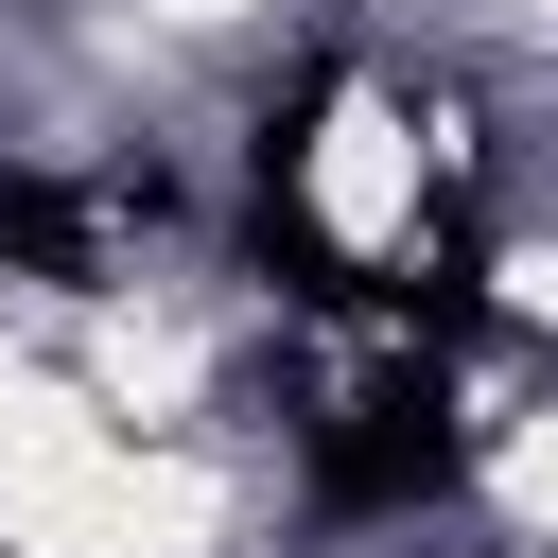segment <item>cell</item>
Wrapping results in <instances>:
<instances>
[{"mask_svg":"<svg viewBox=\"0 0 558 558\" xmlns=\"http://www.w3.org/2000/svg\"><path fill=\"white\" fill-rule=\"evenodd\" d=\"M401 209H418V140L384 105H331L314 122V227L331 244H401Z\"/></svg>","mask_w":558,"mask_h":558,"instance_id":"6da1fadb","label":"cell"},{"mask_svg":"<svg viewBox=\"0 0 558 558\" xmlns=\"http://www.w3.org/2000/svg\"><path fill=\"white\" fill-rule=\"evenodd\" d=\"M488 488H506V523H523V541H558V401H541V418H506Z\"/></svg>","mask_w":558,"mask_h":558,"instance_id":"7a4b0ae2","label":"cell"}]
</instances>
